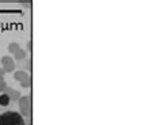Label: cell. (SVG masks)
<instances>
[{
  "instance_id": "1",
  "label": "cell",
  "mask_w": 160,
  "mask_h": 125,
  "mask_svg": "<svg viewBox=\"0 0 160 125\" xmlns=\"http://www.w3.org/2000/svg\"><path fill=\"white\" fill-rule=\"evenodd\" d=\"M0 125H26L25 120L18 112H4L0 114Z\"/></svg>"
},
{
  "instance_id": "2",
  "label": "cell",
  "mask_w": 160,
  "mask_h": 125,
  "mask_svg": "<svg viewBox=\"0 0 160 125\" xmlns=\"http://www.w3.org/2000/svg\"><path fill=\"white\" fill-rule=\"evenodd\" d=\"M10 103V97L7 94H1L0 95V106H7Z\"/></svg>"
}]
</instances>
